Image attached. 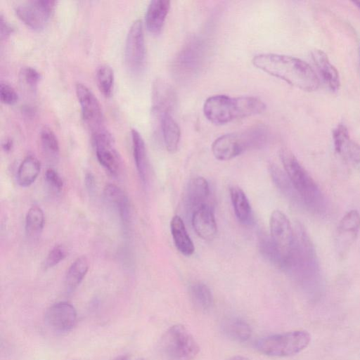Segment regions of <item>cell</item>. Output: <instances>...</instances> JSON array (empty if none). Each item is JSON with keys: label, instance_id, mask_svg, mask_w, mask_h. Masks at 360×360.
I'll return each mask as SVG.
<instances>
[{"label": "cell", "instance_id": "6da1fadb", "mask_svg": "<svg viewBox=\"0 0 360 360\" xmlns=\"http://www.w3.org/2000/svg\"><path fill=\"white\" fill-rule=\"evenodd\" d=\"M252 63L258 69L302 91H316L320 84L319 79L311 67L296 57L261 53L254 56Z\"/></svg>", "mask_w": 360, "mask_h": 360}, {"label": "cell", "instance_id": "7a4b0ae2", "mask_svg": "<svg viewBox=\"0 0 360 360\" xmlns=\"http://www.w3.org/2000/svg\"><path fill=\"white\" fill-rule=\"evenodd\" d=\"M280 157L300 202L314 213L324 212L326 205L323 193L311 176L290 150H281Z\"/></svg>", "mask_w": 360, "mask_h": 360}, {"label": "cell", "instance_id": "3957f363", "mask_svg": "<svg viewBox=\"0 0 360 360\" xmlns=\"http://www.w3.org/2000/svg\"><path fill=\"white\" fill-rule=\"evenodd\" d=\"M260 105L253 96L230 97L214 95L206 99L203 112L206 118L214 124H224L235 119L258 114Z\"/></svg>", "mask_w": 360, "mask_h": 360}, {"label": "cell", "instance_id": "277c9868", "mask_svg": "<svg viewBox=\"0 0 360 360\" xmlns=\"http://www.w3.org/2000/svg\"><path fill=\"white\" fill-rule=\"evenodd\" d=\"M269 139V131L264 124H257L241 131L226 134L218 137L212 145L216 159L230 160L252 148H260Z\"/></svg>", "mask_w": 360, "mask_h": 360}, {"label": "cell", "instance_id": "5b68a950", "mask_svg": "<svg viewBox=\"0 0 360 360\" xmlns=\"http://www.w3.org/2000/svg\"><path fill=\"white\" fill-rule=\"evenodd\" d=\"M289 269H293L303 285L315 290L321 282V271L313 242L302 226L295 233V245Z\"/></svg>", "mask_w": 360, "mask_h": 360}, {"label": "cell", "instance_id": "8992f818", "mask_svg": "<svg viewBox=\"0 0 360 360\" xmlns=\"http://www.w3.org/2000/svg\"><path fill=\"white\" fill-rule=\"evenodd\" d=\"M208 54L207 41L198 35L191 37L182 45L172 61L174 77L181 82L195 78L203 70Z\"/></svg>", "mask_w": 360, "mask_h": 360}, {"label": "cell", "instance_id": "52a82bcc", "mask_svg": "<svg viewBox=\"0 0 360 360\" xmlns=\"http://www.w3.org/2000/svg\"><path fill=\"white\" fill-rule=\"evenodd\" d=\"M269 227L274 264L281 269H289L295 245V233L290 221L283 212L274 210L270 216Z\"/></svg>", "mask_w": 360, "mask_h": 360}, {"label": "cell", "instance_id": "ba28073f", "mask_svg": "<svg viewBox=\"0 0 360 360\" xmlns=\"http://www.w3.org/2000/svg\"><path fill=\"white\" fill-rule=\"evenodd\" d=\"M311 334L305 330H295L271 335L257 340L255 347L262 354L274 357H288L299 354L308 347Z\"/></svg>", "mask_w": 360, "mask_h": 360}, {"label": "cell", "instance_id": "9c48e42d", "mask_svg": "<svg viewBox=\"0 0 360 360\" xmlns=\"http://www.w3.org/2000/svg\"><path fill=\"white\" fill-rule=\"evenodd\" d=\"M160 349L167 360H194L200 352L194 337L179 323L165 331L160 340Z\"/></svg>", "mask_w": 360, "mask_h": 360}, {"label": "cell", "instance_id": "30bf717a", "mask_svg": "<svg viewBox=\"0 0 360 360\" xmlns=\"http://www.w3.org/2000/svg\"><path fill=\"white\" fill-rule=\"evenodd\" d=\"M124 61L128 70L139 73L146 63V46L142 21L134 20L127 35L124 48Z\"/></svg>", "mask_w": 360, "mask_h": 360}, {"label": "cell", "instance_id": "8fae6325", "mask_svg": "<svg viewBox=\"0 0 360 360\" xmlns=\"http://www.w3.org/2000/svg\"><path fill=\"white\" fill-rule=\"evenodd\" d=\"M56 4L52 0H32L18 4L15 12L28 27L41 30L46 27Z\"/></svg>", "mask_w": 360, "mask_h": 360}, {"label": "cell", "instance_id": "7c38bea8", "mask_svg": "<svg viewBox=\"0 0 360 360\" xmlns=\"http://www.w3.org/2000/svg\"><path fill=\"white\" fill-rule=\"evenodd\" d=\"M92 140L99 163L111 175L116 176L120 169L121 160L114 147L112 135L103 128L92 133Z\"/></svg>", "mask_w": 360, "mask_h": 360}, {"label": "cell", "instance_id": "4fadbf2b", "mask_svg": "<svg viewBox=\"0 0 360 360\" xmlns=\"http://www.w3.org/2000/svg\"><path fill=\"white\" fill-rule=\"evenodd\" d=\"M75 92L84 122L92 133L103 129V115L99 101L92 91L82 83H77Z\"/></svg>", "mask_w": 360, "mask_h": 360}, {"label": "cell", "instance_id": "5bb4252c", "mask_svg": "<svg viewBox=\"0 0 360 360\" xmlns=\"http://www.w3.org/2000/svg\"><path fill=\"white\" fill-rule=\"evenodd\" d=\"M77 313L75 307L68 302H58L51 305L46 311V324L54 332L66 333L77 323Z\"/></svg>", "mask_w": 360, "mask_h": 360}, {"label": "cell", "instance_id": "9a60e30c", "mask_svg": "<svg viewBox=\"0 0 360 360\" xmlns=\"http://www.w3.org/2000/svg\"><path fill=\"white\" fill-rule=\"evenodd\" d=\"M360 230V214L356 210L348 211L340 219L337 229V245L344 254L356 238Z\"/></svg>", "mask_w": 360, "mask_h": 360}, {"label": "cell", "instance_id": "2e32d148", "mask_svg": "<svg viewBox=\"0 0 360 360\" xmlns=\"http://www.w3.org/2000/svg\"><path fill=\"white\" fill-rule=\"evenodd\" d=\"M191 222L195 233L203 240H212L215 237L217 222L214 212L207 204L193 212Z\"/></svg>", "mask_w": 360, "mask_h": 360}, {"label": "cell", "instance_id": "e0dca14e", "mask_svg": "<svg viewBox=\"0 0 360 360\" xmlns=\"http://www.w3.org/2000/svg\"><path fill=\"white\" fill-rule=\"evenodd\" d=\"M153 112L159 117L165 112L171 113L176 101L172 87L162 80H157L153 88Z\"/></svg>", "mask_w": 360, "mask_h": 360}, {"label": "cell", "instance_id": "ac0fdd59", "mask_svg": "<svg viewBox=\"0 0 360 360\" xmlns=\"http://www.w3.org/2000/svg\"><path fill=\"white\" fill-rule=\"evenodd\" d=\"M311 58L324 83L330 91H338L340 86L339 73L327 54L320 49H314Z\"/></svg>", "mask_w": 360, "mask_h": 360}, {"label": "cell", "instance_id": "d6986e66", "mask_svg": "<svg viewBox=\"0 0 360 360\" xmlns=\"http://www.w3.org/2000/svg\"><path fill=\"white\" fill-rule=\"evenodd\" d=\"M169 8L170 1L168 0H153L149 3L145 21L150 33L157 34L161 32Z\"/></svg>", "mask_w": 360, "mask_h": 360}, {"label": "cell", "instance_id": "ffe728a7", "mask_svg": "<svg viewBox=\"0 0 360 360\" xmlns=\"http://www.w3.org/2000/svg\"><path fill=\"white\" fill-rule=\"evenodd\" d=\"M170 229L174 245L177 250L185 256L191 255L195 247L182 219L177 215L172 217Z\"/></svg>", "mask_w": 360, "mask_h": 360}, {"label": "cell", "instance_id": "44dd1931", "mask_svg": "<svg viewBox=\"0 0 360 360\" xmlns=\"http://www.w3.org/2000/svg\"><path fill=\"white\" fill-rule=\"evenodd\" d=\"M105 199L119 214L122 221L127 224L130 218V205L127 196L118 186L107 185L103 191Z\"/></svg>", "mask_w": 360, "mask_h": 360}, {"label": "cell", "instance_id": "7402d4cb", "mask_svg": "<svg viewBox=\"0 0 360 360\" xmlns=\"http://www.w3.org/2000/svg\"><path fill=\"white\" fill-rule=\"evenodd\" d=\"M224 334L231 340L244 342L251 336L252 330L249 323L238 316L226 318L221 323Z\"/></svg>", "mask_w": 360, "mask_h": 360}, {"label": "cell", "instance_id": "603a6c76", "mask_svg": "<svg viewBox=\"0 0 360 360\" xmlns=\"http://www.w3.org/2000/svg\"><path fill=\"white\" fill-rule=\"evenodd\" d=\"M160 122L165 146L169 153H174L181 138L179 126L169 112L162 114L160 117Z\"/></svg>", "mask_w": 360, "mask_h": 360}, {"label": "cell", "instance_id": "cb8c5ba5", "mask_svg": "<svg viewBox=\"0 0 360 360\" xmlns=\"http://www.w3.org/2000/svg\"><path fill=\"white\" fill-rule=\"evenodd\" d=\"M209 194V184L205 178L195 176L189 181L187 190V201L193 212L207 204L206 200Z\"/></svg>", "mask_w": 360, "mask_h": 360}, {"label": "cell", "instance_id": "d4e9b609", "mask_svg": "<svg viewBox=\"0 0 360 360\" xmlns=\"http://www.w3.org/2000/svg\"><path fill=\"white\" fill-rule=\"evenodd\" d=\"M133 155L140 179L143 183L147 181L148 160L144 140L140 133L135 129L131 131Z\"/></svg>", "mask_w": 360, "mask_h": 360}, {"label": "cell", "instance_id": "484cf974", "mask_svg": "<svg viewBox=\"0 0 360 360\" xmlns=\"http://www.w3.org/2000/svg\"><path fill=\"white\" fill-rule=\"evenodd\" d=\"M230 196L238 220L244 224H249L252 217V208L244 191L238 186H232Z\"/></svg>", "mask_w": 360, "mask_h": 360}, {"label": "cell", "instance_id": "4316f807", "mask_svg": "<svg viewBox=\"0 0 360 360\" xmlns=\"http://www.w3.org/2000/svg\"><path fill=\"white\" fill-rule=\"evenodd\" d=\"M89 270V262L84 256L78 257L69 267L65 279L68 292H73L82 283Z\"/></svg>", "mask_w": 360, "mask_h": 360}, {"label": "cell", "instance_id": "83f0119b", "mask_svg": "<svg viewBox=\"0 0 360 360\" xmlns=\"http://www.w3.org/2000/svg\"><path fill=\"white\" fill-rule=\"evenodd\" d=\"M41 169L38 159L33 155H27L21 162L17 172L19 185L27 187L37 179Z\"/></svg>", "mask_w": 360, "mask_h": 360}, {"label": "cell", "instance_id": "f1b7e54d", "mask_svg": "<svg viewBox=\"0 0 360 360\" xmlns=\"http://www.w3.org/2000/svg\"><path fill=\"white\" fill-rule=\"evenodd\" d=\"M190 296L194 307L200 311H206L212 305V292L203 283L197 282L192 284L190 287Z\"/></svg>", "mask_w": 360, "mask_h": 360}, {"label": "cell", "instance_id": "f546056e", "mask_svg": "<svg viewBox=\"0 0 360 360\" xmlns=\"http://www.w3.org/2000/svg\"><path fill=\"white\" fill-rule=\"evenodd\" d=\"M44 224V214L42 209L38 205L32 206L25 217V231L30 237L38 236L42 231Z\"/></svg>", "mask_w": 360, "mask_h": 360}, {"label": "cell", "instance_id": "4dcf8cb0", "mask_svg": "<svg viewBox=\"0 0 360 360\" xmlns=\"http://www.w3.org/2000/svg\"><path fill=\"white\" fill-rule=\"evenodd\" d=\"M96 79L99 91L105 96H111L114 85V72L107 64L100 65L96 73Z\"/></svg>", "mask_w": 360, "mask_h": 360}, {"label": "cell", "instance_id": "1f68e13d", "mask_svg": "<svg viewBox=\"0 0 360 360\" xmlns=\"http://www.w3.org/2000/svg\"><path fill=\"white\" fill-rule=\"evenodd\" d=\"M40 141L46 155L51 159L58 157L60 148L56 135L49 127H44L40 132Z\"/></svg>", "mask_w": 360, "mask_h": 360}, {"label": "cell", "instance_id": "d6a6232c", "mask_svg": "<svg viewBox=\"0 0 360 360\" xmlns=\"http://www.w3.org/2000/svg\"><path fill=\"white\" fill-rule=\"evenodd\" d=\"M338 154L356 170L360 172V145L349 139L341 148Z\"/></svg>", "mask_w": 360, "mask_h": 360}, {"label": "cell", "instance_id": "836d02e7", "mask_svg": "<svg viewBox=\"0 0 360 360\" xmlns=\"http://www.w3.org/2000/svg\"><path fill=\"white\" fill-rule=\"evenodd\" d=\"M20 81L22 86L30 92H35L41 75L39 72L32 67H23L19 73Z\"/></svg>", "mask_w": 360, "mask_h": 360}, {"label": "cell", "instance_id": "e575fe53", "mask_svg": "<svg viewBox=\"0 0 360 360\" xmlns=\"http://www.w3.org/2000/svg\"><path fill=\"white\" fill-rule=\"evenodd\" d=\"M68 255L67 249L62 245H57L49 252L46 260L45 266L51 268L63 261Z\"/></svg>", "mask_w": 360, "mask_h": 360}, {"label": "cell", "instance_id": "d590c367", "mask_svg": "<svg viewBox=\"0 0 360 360\" xmlns=\"http://www.w3.org/2000/svg\"><path fill=\"white\" fill-rule=\"evenodd\" d=\"M349 139L347 127L342 123L338 124L333 131L334 148L338 153Z\"/></svg>", "mask_w": 360, "mask_h": 360}, {"label": "cell", "instance_id": "8d00e7d4", "mask_svg": "<svg viewBox=\"0 0 360 360\" xmlns=\"http://www.w3.org/2000/svg\"><path fill=\"white\" fill-rule=\"evenodd\" d=\"M0 99L7 105H13L18 100V94L15 89L4 82L0 83Z\"/></svg>", "mask_w": 360, "mask_h": 360}, {"label": "cell", "instance_id": "74e56055", "mask_svg": "<svg viewBox=\"0 0 360 360\" xmlns=\"http://www.w3.org/2000/svg\"><path fill=\"white\" fill-rule=\"evenodd\" d=\"M47 184L56 191H60L63 187V181L58 172L53 169L49 168L45 174Z\"/></svg>", "mask_w": 360, "mask_h": 360}, {"label": "cell", "instance_id": "f35d334b", "mask_svg": "<svg viewBox=\"0 0 360 360\" xmlns=\"http://www.w3.org/2000/svg\"><path fill=\"white\" fill-rule=\"evenodd\" d=\"M13 27L6 21L2 14L0 15V36L1 38L6 39L12 32Z\"/></svg>", "mask_w": 360, "mask_h": 360}, {"label": "cell", "instance_id": "ab89813d", "mask_svg": "<svg viewBox=\"0 0 360 360\" xmlns=\"http://www.w3.org/2000/svg\"><path fill=\"white\" fill-rule=\"evenodd\" d=\"M85 184L87 189L91 192L95 187L94 176L91 173H87L85 176Z\"/></svg>", "mask_w": 360, "mask_h": 360}, {"label": "cell", "instance_id": "60d3db41", "mask_svg": "<svg viewBox=\"0 0 360 360\" xmlns=\"http://www.w3.org/2000/svg\"><path fill=\"white\" fill-rule=\"evenodd\" d=\"M13 146V141L10 139H6L2 143V148L5 152H9L12 149Z\"/></svg>", "mask_w": 360, "mask_h": 360}, {"label": "cell", "instance_id": "b9f144b4", "mask_svg": "<svg viewBox=\"0 0 360 360\" xmlns=\"http://www.w3.org/2000/svg\"><path fill=\"white\" fill-rule=\"evenodd\" d=\"M228 360H251V359H248V357L243 356L236 355V356H231Z\"/></svg>", "mask_w": 360, "mask_h": 360}, {"label": "cell", "instance_id": "7bdbcfd3", "mask_svg": "<svg viewBox=\"0 0 360 360\" xmlns=\"http://www.w3.org/2000/svg\"><path fill=\"white\" fill-rule=\"evenodd\" d=\"M112 360H130V356L128 354H123L120 355L119 356H117L116 358L113 359Z\"/></svg>", "mask_w": 360, "mask_h": 360}, {"label": "cell", "instance_id": "ee69618b", "mask_svg": "<svg viewBox=\"0 0 360 360\" xmlns=\"http://www.w3.org/2000/svg\"><path fill=\"white\" fill-rule=\"evenodd\" d=\"M353 4H355L356 6L358 7L360 9V1H353Z\"/></svg>", "mask_w": 360, "mask_h": 360}, {"label": "cell", "instance_id": "f6af8a7d", "mask_svg": "<svg viewBox=\"0 0 360 360\" xmlns=\"http://www.w3.org/2000/svg\"><path fill=\"white\" fill-rule=\"evenodd\" d=\"M141 360H144V359H141Z\"/></svg>", "mask_w": 360, "mask_h": 360}]
</instances>
